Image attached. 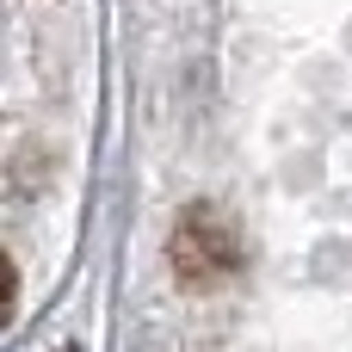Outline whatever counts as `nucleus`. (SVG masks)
<instances>
[{
	"label": "nucleus",
	"instance_id": "1",
	"mask_svg": "<svg viewBox=\"0 0 352 352\" xmlns=\"http://www.w3.org/2000/svg\"><path fill=\"white\" fill-rule=\"evenodd\" d=\"M173 266H179L186 285H217V278H229V272L241 266L229 223H223L217 210H186L179 229H173Z\"/></svg>",
	"mask_w": 352,
	"mask_h": 352
}]
</instances>
